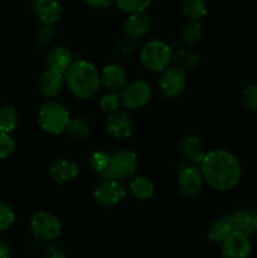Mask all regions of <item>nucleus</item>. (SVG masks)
<instances>
[{
	"label": "nucleus",
	"mask_w": 257,
	"mask_h": 258,
	"mask_svg": "<svg viewBox=\"0 0 257 258\" xmlns=\"http://www.w3.org/2000/svg\"><path fill=\"white\" fill-rule=\"evenodd\" d=\"M201 171L204 181L217 191H229L241 180V163L228 150H214L206 153L201 161Z\"/></svg>",
	"instance_id": "nucleus-1"
},
{
	"label": "nucleus",
	"mask_w": 257,
	"mask_h": 258,
	"mask_svg": "<svg viewBox=\"0 0 257 258\" xmlns=\"http://www.w3.org/2000/svg\"><path fill=\"white\" fill-rule=\"evenodd\" d=\"M65 81L73 96L80 100H91L100 90L101 75L92 63L77 60L65 72Z\"/></svg>",
	"instance_id": "nucleus-2"
},
{
	"label": "nucleus",
	"mask_w": 257,
	"mask_h": 258,
	"mask_svg": "<svg viewBox=\"0 0 257 258\" xmlns=\"http://www.w3.org/2000/svg\"><path fill=\"white\" fill-rule=\"evenodd\" d=\"M138 165V156L128 149H121L115 153H108L107 165L101 178L120 181L126 180L135 175Z\"/></svg>",
	"instance_id": "nucleus-3"
},
{
	"label": "nucleus",
	"mask_w": 257,
	"mask_h": 258,
	"mask_svg": "<svg viewBox=\"0 0 257 258\" xmlns=\"http://www.w3.org/2000/svg\"><path fill=\"white\" fill-rule=\"evenodd\" d=\"M71 120L70 112L58 102H47L40 107L38 113V123L43 131L50 135H60L67 130Z\"/></svg>",
	"instance_id": "nucleus-4"
},
{
	"label": "nucleus",
	"mask_w": 257,
	"mask_h": 258,
	"mask_svg": "<svg viewBox=\"0 0 257 258\" xmlns=\"http://www.w3.org/2000/svg\"><path fill=\"white\" fill-rule=\"evenodd\" d=\"M171 49L165 42L153 39L146 42L140 50L141 64L151 72H161L171 62Z\"/></svg>",
	"instance_id": "nucleus-5"
},
{
	"label": "nucleus",
	"mask_w": 257,
	"mask_h": 258,
	"mask_svg": "<svg viewBox=\"0 0 257 258\" xmlns=\"http://www.w3.org/2000/svg\"><path fill=\"white\" fill-rule=\"evenodd\" d=\"M32 233L43 241H54L62 233V223L55 214L47 211H39L30 217Z\"/></svg>",
	"instance_id": "nucleus-6"
},
{
	"label": "nucleus",
	"mask_w": 257,
	"mask_h": 258,
	"mask_svg": "<svg viewBox=\"0 0 257 258\" xmlns=\"http://www.w3.org/2000/svg\"><path fill=\"white\" fill-rule=\"evenodd\" d=\"M120 102L125 110H138L144 107L151 98V88L145 81L135 80L121 88Z\"/></svg>",
	"instance_id": "nucleus-7"
},
{
	"label": "nucleus",
	"mask_w": 257,
	"mask_h": 258,
	"mask_svg": "<svg viewBox=\"0 0 257 258\" xmlns=\"http://www.w3.org/2000/svg\"><path fill=\"white\" fill-rule=\"evenodd\" d=\"M126 196V190L120 180L112 179H103L102 183L93 191V201L96 204L103 208L117 206L123 201Z\"/></svg>",
	"instance_id": "nucleus-8"
},
{
	"label": "nucleus",
	"mask_w": 257,
	"mask_h": 258,
	"mask_svg": "<svg viewBox=\"0 0 257 258\" xmlns=\"http://www.w3.org/2000/svg\"><path fill=\"white\" fill-rule=\"evenodd\" d=\"M204 184L201 169L190 164H181L178 171V188L184 197L193 198L202 191Z\"/></svg>",
	"instance_id": "nucleus-9"
},
{
	"label": "nucleus",
	"mask_w": 257,
	"mask_h": 258,
	"mask_svg": "<svg viewBox=\"0 0 257 258\" xmlns=\"http://www.w3.org/2000/svg\"><path fill=\"white\" fill-rule=\"evenodd\" d=\"M159 88L165 97H176L186 86V72L178 67H166L161 71Z\"/></svg>",
	"instance_id": "nucleus-10"
},
{
	"label": "nucleus",
	"mask_w": 257,
	"mask_h": 258,
	"mask_svg": "<svg viewBox=\"0 0 257 258\" xmlns=\"http://www.w3.org/2000/svg\"><path fill=\"white\" fill-rule=\"evenodd\" d=\"M251 241L246 234L233 231L222 242V254L228 258H246L251 254Z\"/></svg>",
	"instance_id": "nucleus-11"
},
{
	"label": "nucleus",
	"mask_w": 257,
	"mask_h": 258,
	"mask_svg": "<svg viewBox=\"0 0 257 258\" xmlns=\"http://www.w3.org/2000/svg\"><path fill=\"white\" fill-rule=\"evenodd\" d=\"M106 130L118 140L130 138L133 134V121L127 111L116 110L111 112L106 120Z\"/></svg>",
	"instance_id": "nucleus-12"
},
{
	"label": "nucleus",
	"mask_w": 257,
	"mask_h": 258,
	"mask_svg": "<svg viewBox=\"0 0 257 258\" xmlns=\"http://www.w3.org/2000/svg\"><path fill=\"white\" fill-rule=\"evenodd\" d=\"M151 28L150 15L144 12L131 13L123 24V33L130 39H140L145 37Z\"/></svg>",
	"instance_id": "nucleus-13"
},
{
	"label": "nucleus",
	"mask_w": 257,
	"mask_h": 258,
	"mask_svg": "<svg viewBox=\"0 0 257 258\" xmlns=\"http://www.w3.org/2000/svg\"><path fill=\"white\" fill-rule=\"evenodd\" d=\"M65 73L57 72L48 68L42 73L38 81V88L40 95L47 98H54L59 95L65 86Z\"/></svg>",
	"instance_id": "nucleus-14"
},
{
	"label": "nucleus",
	"mask_w": 257,
	"mask_h": 258,
	"mask_svg": "<svg viewBox=\"0 0 257 258\" xmlns=\"http://www.w3.org/2000/svg\"><path fill=\"white\" fill-rule=\"evenodd\" d=\"M34 14L42 25H54L62 17V8L58 0H34Z\"/></svg>",
	"instance_id": "nucleus-15"
},
{
	"label": "nucleus",
	"mask_w": 257,
	"mask_h": 258,
	"mask_svg": "<svg viewBox=\"0 0 257 258\" xmlns=\"http://www.w3.org/2000/svg\"><path fill=\"white\" fill-rule=\"evenodd\" d=\"M49 175L59 184L71 183L78 175V165L75 161L58 159L49 165Z\"/></svg>",
	"instance_id": "nucleus-16"
},
{
	"label": "nucleus",
	"mask_w": 257,
	"mask_h": 258,
	"mask_svg": "<svg viewBox=\"0 0 257 258\" xmlns=\"http://www.w3.org/2000/svg\"><path fill=\"white\" fill-rule=\"evenodd\" d=\"M178 150L180 155L191 164H201L206 155L203 143L198 138L191 135L181 138V140L179 141Z\"/></svg>",
	"instance_id": "nucleus-17"
},
{
	"label": "nucleus",
	"mask_w": 257,
	"mask_h": 258,
	"mask_svg": "<svg viewBox=\"0 0 257 258\" xmlns=\"http://www.w3.org/2000/svg\"><path fill=\"white\" fill-rule=\"evenodd\" d=\"M227 217L231 221V224L234 231H238L241 233L246 234L251 239L252 232H253L254 224H256L257 221L256 212L249 211V209H239V211L227 214Z\"/></svg>",
	"instance_id": "nucleus-18"
},
{
	"label": "nucleus",
	"mask_w": 257,
	"mask_h": 258,
	"mask_svg": "<svg viewBox=\"0 0 257 258\" xmlns=\"http://www.w3.org/2000/svg\"><path fill=\"white\" fill-rule=\"evenodd\" d=\"M101 83L107 88L108 91H116L121 90L123 86L127 83V78H126V72L123 68L118 64H108L106 66L101 73Z\"/></svg>",
	"instance_id": "nucleus-19"
},
{
	"label": "nucleus",
	"mask_w": 257,
	"mask_h": 258,
	"mask_svg": "<svg viewBox=\"0 0 257 258\" xmlns=\"http://www.w3.org/2000/svg\"><path fill=\"white\" fill-rule=\"evenodd\" d=\"M72 62V53L66 47H53L47 54V67L57 72L65 73Z\"/></svg>",
	"instance_id": "nucleus-20"
},
{
	"label": "nucleus",
	"mask_w": 257,
	"mask_h": 258,
	"mask_svg": "<svg viewBox=\"0 0 257 258\" xmlns=\"http://www.w3.org/2000/svg\"><path fill=\"white\" fill-rule=\"evenodd\" d=\"M130 193L134 198L139 201H148L154 196V184L153 181L145 176L138 175L131 179L130 181Z\"/></svg>",
	"instance_id": "nucleus-21"
},
{
	"label": "nucleus",
	"mask_w": 257,
	"mask_h": 258,
	"mask_svg": "<svg viewBox=\"0 0 257 258\" xmlns=\"http://www.w3.org/2000/svg\"><path fill=\"white\" fill-rule=\"evenodd\" d=\"M233 231L234 229L232 227L231 221H229L228 217L224 216L223 218L218 219L212 224L208 231V238L209 241L214 242V243H222Z\"/></svg>",
	"instance_id": "nucleus-22"
},
{
	"label": "nucleus",
	"mask_w": 257,
	"mask_h": 258,
	"mask_svg": "<svg viewBox=\"0 0 257 258\" xmlns=\"http://www.w3.org/2000/svg\"><path fill=\"white\" fill-rule=\"evenodd\" d=\"M181 9L186 18L190 20H197V22L203 19L208 12L206 0H183Z\"/></svg>",
	"instance_id": "nucleus-23"
},
{
	"label": "nucleus",
	"mask_w": 257,
	"mask_h": 258,
	"mask_svg": "<svg viewBox=\"0 0 257 258\" xmlns=\"http://www.w3.org/2000/svg\"><path fill=\"white\" fill-rule=\"evenodd\" d=\"M18 123L17 111L13 106L4 105L0 107V134H12Z\"/></svg>",
	"instance_id": "nucleus-24"
},
{
	"label": "nucleus",
	"mask_w": 257,
	"mask_h": 258,
	"mask_svg": "<svg viewBox=\"0 0 257 258\" xmlns=\"http://www.w3.org/2000/svg\"><path fill=\"white\" fill-rule=\"evenodd\" d=\"M174 66L183 71H191L198 66L199 63V55L197 53H194L193 50L189 49H183L179 50L175 55H173L171 58Z\"/></svg>",
	"instance_id": "nucleus-25"
},
{
	"label": "nucleus",
	"mask_w": 257,
	"mask_h": 258,
	"mask_svg": "<svg viewBox=\"0 0 257 258\" xmlns=\"http://www.w3.org/2000/svg\"><path fill=\"white\" fill-rule=\"evenodd\" d=\"M201 23L197 22V20H191L180 29V39L185 44H193L201 38Z\"/></svg>",
	"instance_id": "nucleus-26"
},
{
	"label": "nucleus",
	"mask_w": 257,
	"mask_h": 258,
	"mask_svg": "<svg viewBox=\"0 0 257 258\" xmlns=\"http://www.w3.org/2000/svg\"><path fill=\"white\" fill-rule=\"evenodd\" d=\"M67 131L72 138L75 139H83L90 134V125L86 120L80 117L71 118L70 122H68Z\"/></svg>",
	"instance_id": "nucleus-27"
},
{
	"label": "nucleus",
	"mask_w": 257,
	"mask_h": 258,
	"mask_svg": "<svg viewBox=\"0 0 257 258\" xmlns=\"http://www.w3.org/2000/svg\"><path fill=\"white\" fill-rule=\"evenodd\" d=\"M115 3L118 9L131 14V13H138L146 10L150 7L153 0H115Z\"/></svg>",
	"instance_id": "nucleus-28"
},
{
	"label": "nucleus",
	"mask_w": 257,
	"mask_h": 258,
	"mask_svg": "<svg viewBox=\"0 0 257 258\" xmlns=\"http://www.w3.org/2000/svg\"><path fill=\"white\" fill-rule=\"evenodd\" d=\"M108 160V153H102V151H97L91 155L90 160H88V165H90L91 170L98 176H101L105 171L106 165H107Z\"/></svg>",
	"instance_id": "nucleus-29"
},
{
	"label": "nucleus",
	"mask_w": 257,
	"mask_h": 258,
	"mask_svg": "<svg viewBox=\"0 0 257 258\" xmlns=\"http://www.w3.org/2000/svg\"><path fill=\"white\" fill-rule=\"evenodd\" d=\"M15 222V213L10 206L0 203V231H8Z\"/></svg>",
	"instance_id": "nucleus-30"
},
{
	"label": "nucleus",
	"mask_w": 257,
	"mask_h": 258,
	"mask_svg": "<svg viewBox=\"0 0 257 258\" xmlns=\"http://www.w3.org/2000/svg\"><path fill=\"white\" fill-rule=\"evenodd\" d=\"M100 106L105 112H113V111L118 110V107L121 106L120 97H118L115 92L111 91L110 93H106V95L102 96V98H101L100 101Z\"/></svg>",
	"instance_id": "nucleus-31"
},
{
	"label": "nucleus",
	"mask_w": 257,
	"mask_h": 258,
	"mask_svg": "<svg viewBox=\"0 0 257 258\" xmlns=\"http://www.w3.org/2000/svg\"><path fill=\"white\" fill-rule=\"evenodd\" d=\"M53 39H54V30H53L52 25H42V28L38 30L37 35H35V42L42 48L50 45Z\"/></svg>",
	"instance_id": "nucleus-32"
},
{
	"label": "nucleus",
	"mask_w": 257,
	"mask_h": 258,
	"mask_svg": "<svg viewBox=\"0 0 257 258\" xmlns=\"http://www.w3.org/2000/svg\"><path fill=\"white\" fill-rule=\"evenodd\" d=\"M15 141L12 134H0V159H7L14 153Z\"/></svg>",
	"instance_id": "nucleus-33"
},
{
	"label": "nucleus",
	"mask_w": 257,
	"mask_h": 258,
	"mask_svg": "<svg viewBox=\"0 0 257 258\" xmlns=\"http://www.w3.org/2000/svg\"><path fill=\"white\" fill-rule=\"evenodd\" d=\"M242 102L248 110L257 111V85H251L242 93Z\"/></svg>",
	"instance_id": "nucleus-34"
},
{
	"label": "nucleus",
	"mask_w": 257,
	"mask_h": 258,
	"mask_svg": "<svg viewBox=\"0 0 257 258\" xmlns=\"http://www.w3.org/2000/svg\"><path fill=\"white\" fill-rule=\"evenodd\" d=\"M83 2L92 8H107L115 0H83Z\"/></svg>",
	"instance_id": "nucleus-35"
},
{
	"label": "nucleus",
	"mask_w": 257,
	"mask_h": 258,
	"mask_svg": "<svg viewBox=\"0 0 257 258\" xmlns=\"http://www.w3.org/2000/svg\"><path fill=\"white\" fill-rule=\"evenodd\" d=\"M13 248L10 243L5 241H0V258H8L12 256Z\"/></svg>",
	"instance_id": "nucleus-36"
},
{
	"label": "nucleus",
	"mask_w": 257,
	"mask_h": 258,
	"mask_svg": "<svg viewBox=\"0 0 257 258\" xmlns=\"http://www.w3.org/2000/svg\"><path fill=\"white\" fill-rule=\"evenodd\" d=\"M251 238L252 239H257V221H256V224H254V228H253V232H252Z\"/></svg>",
	"instance_id": "nucleus-37"
}]
</instances>
